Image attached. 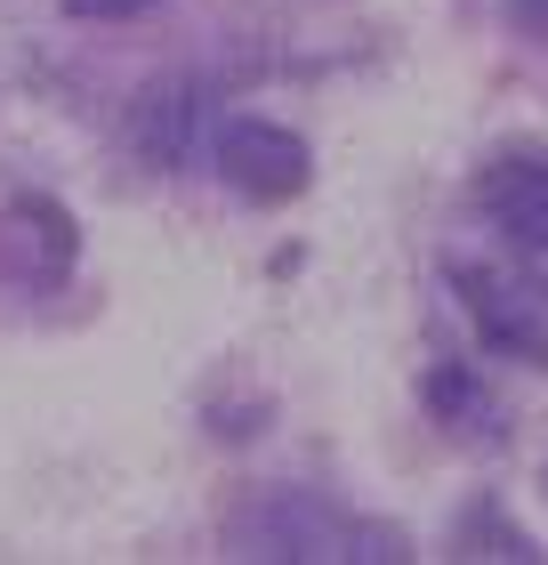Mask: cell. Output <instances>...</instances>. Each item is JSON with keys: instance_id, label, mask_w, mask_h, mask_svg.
Masks as SVG:
<instances>
[{"instance_id": "6da1fadb", "label": "cell", "mask_w": 548, "mask_h": 565, "mask_svg": "<svg viewBox=\"0 0 548 565\" xmlns=\"http://www.w3.org/2000/svg\"><path fill=\"white\" fill-rule=\"evenodd\" d=\"M258 557H404V542L387 525H355L323 509L315 493H282L267 501V518H250Z\"/></svg>"}, {"instance_id": "7a4b0ae2", "label": "cell", "mask_w": 548, "mask_h": 565, "mask_svg": "<svg viewBox=\"0 0 548 565\" xmlns=\"http://www.w3.org/2000/svg\"><path fill=\"white\" fill-rule=\"evenodd\" d=\"M211 162H218L226 186L250 194V202H291L307 178H315V162H307V138L282 130V121H218Z\"/></svg>"}, {"instance_id": "3957f363", "label": "cell", "mask_w": 548, "mask_h": 565, "mask_svg": "<svg viewBox=\"0 0 548 565\" xmlns=\"http://www.w3.org/2000/svg\"><path fill=\"white\" fill-rule=\"evenodd\" d=\"M452 282H460V307L484 331V348L516 355V364H548V299H540V282L508 275V267H452Z\"/></svg>"}, {"instance_id": "277c9868", "label": "cell", "mask_w": 548, "mask_h": 565, "mask_svg": "<svg viewBox=\"0 0 548 565\" xmlns=\"http://www.w3.org/2000/svg\"><path fill=\"white\" fill-rule=\"evenodd\" d=\"M73 250H82V235H73V211L49 194H17L9 211H0V275L24 282V291H49V282L73 275Z\"/></svg>"}, {"instance_id": "5b68a950", "label": "cell", "mask_w": 548, "mask_h": 565, "mask_svg": "<svg viewBox=\"0 0 548 565\" xmlns=\"http://www.w3.org/2000/svg\"><path fill=\"white\" fill-rule=\"evenodd\" d=\"M211 138H218V114H211V89L202 82H153L138 97V153L153 170L211 162Z\"/></svg>"}, {"instance_id": "8992f818", "label": "cell", "mask_w": 548, "mask_h": 565, "mask_svg": "<svg viewBox=\"0 0 548 565\" xmlns=\"http://www.w3.org/2000/svg\"><path fill=\"white\" fill-rule=\"evenodd\" d=\"M476 202L516 250L548 259V153H508V162H492L476 178Z\"/></svg>"}, {"instance_id": "52a82bcc", "label": "cell", "mask_w": 548, "mask_h": 565, "mask_svg": "<svg viewBox=\"0 0 548 565\" xmlns=\"http://www.w3.org/2000/svg\"><path fill=\"white\" fill-rule=\"evenodd\" d=\"M428 404H436L443 420H476V413H484V388H476L460 364H436V372H428Z\"/></svg>"}, {"instance_id": "ba28073f", "label": "cell", "mask_w": 548, "mask_h": 565, "mask_svg": "<svg viewBox=\"0 0 548 565\" xmlns=\"http://www.w3.org/2000/svg\"><path fill=\"white\" fill-rule=\"evenodd\" d=\"M153 0H65V17H82V24H121V17H146Z\"/></svg>"}, {"instance_id": "9c48e42d", "label": "cell", "mask_w": 548, "mask_h": 565, "mask_svg": "<svg viewBox=\"0 0 548 565\" xmlns=\"http://www.w3.org/2000/svg\"><path fill=\"white\" fill-rule=\"evenodd\" d=\"M501 9H508V24L525 41H548V0H501Z\"/></svg>"}]
</instances>
